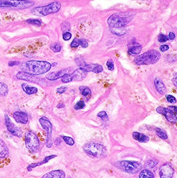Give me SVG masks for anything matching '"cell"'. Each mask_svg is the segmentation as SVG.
Listing matches in <instances>:
<instances>
[{
    "mask_svg": "<svg viewBox=\"0 0 177 178\" xmlns=\"http://www.w3.org/2000/svg\"><path fill=\"white\" fill-rule=\"evenodd\" d=\"M168 108L171 110L174 114L177 115V107L176 106H170L168 107Z\"/></svg>",
    "mask_w": 177,
    "mask_h": 178,
    "instance_id": "bcb514c9",
    "label": "cell"
},
{
    "mask_svg": "<svg viewBox=\"0 0 177 178\" xmlns=\"http://www.w3.org/2000/svg\"><path fill=\"white\" fill-rule=\"evenodd\" d=\"M9 151L5 142L0 139V159H5L8 156Z\"/></svg>",
    "mask_w": 177,
    "mask_h": 178,
    "instance_id": "7402d4cb",
    "label": "cell"
},
{
    "mask_svg": "<svg viewBox=\"0 0 177 178\" xmlns=\"http://www.w3.org/2000/svg\"><path fill=\"white\" fill-rule=\"evenodd\" d=\"M167 37H168L169 40H174V39H175V37H176L175 34L173 33V32H170Z\"/></svg>",
    "mask_w": 177,
    "mask_h": 178,
    "instance_id": "681fc988",
    "label": "cell"
},
{
    "mask_svg": "<svg viewBox=\"0 0 177 178\" xmlns=\"http://www.w3.org/2000/svg\"><path fill=\"white\" fill-rule=\"evenodd\" d=\"M82 68L86 69L88 72H92L94 73H100L103 71V68L101 65L100 64H88V63H84L83 65Z\"/></svg>",
    "mask_w": 177,
    "mask_h": 178,
    "instance_id": "2e32d148",
    "label": "cell"
},
{
    "mask_svg": "<svg viewBox=\"0 0 177 178\" xmlns=\"http://www.w3.org/2000/svg\"><path fill=\"white\" fill-rule=\"evenodd\" d=\"M79 90H80L81 93H82V95L83 96H84V97H91V89H90L89 87H79Z\"/></svg>",
    "mask_w": 177,
    "mask_h": 178,
    "instance_id": "484cf974",
    "label": "cell"
},
{
    "mask_svg": "<svg viewBox=\"0 0 177 178\" xmlns=\"http://www.w3.org/2000/svg\"><path fill=\"white\" fill-rule=\"evenodd\" d=\"M173 83H174V85L177 87V73H175L174 75V78H173V80H172Z\"/></svg>",
    "mask_w": 177,
    "mask_h": 178,
    "instance_id": "c3c4849f",
    "label": "cell"
},
{
    "mask_svg": "<svg viewBox=\"0 0 177 178\" xmlns=\"http://www.w3.org/2000/svg\"><path fill=\"white\" fill-rule=\"evenodd\" d=\"M72 37V34L70 33L69 32H66L63 34V39L65 41H67V40H70Z\"/></svg>",
    "mask_w": 177,
    "mask_h": 178,
    "instance_id": "b9f144b4",
    "label": "cell"
},
{
    "mask_svg": "<svg viewBox=\"0 0 177 178\" xmlns=\"http://www.w3.org/2000/svg\"><path fill=\"white\" fill-rule=\"evenodd\" d=\"M132 46H131V47L129 49L128 52L129 54H130L131 55H137V54H140V52H141V50H142V47H141V45H139L138 43H132Z\"/></svg>",
    "mask_w": 177,
    "mask_h": 178,
    "instance_id": "603a6c76",
    "label": "cell"
},
{
    "mask_svg": "<svg viewBox=\"0 0 177 178\" xmlns=\"http://www.w3.org/2000/svg\"><path fill=\"white\" fill-rule=\"evenodd\" d=\"M40 124L45 131H46V145L47 148H51L53 146L52 141V134H53V124L45 116H43L39 119Z\"/></svg>",
    "mask_w": 177,
    "mask_h": 178,
    "instance_id": "9c48e42d",
    "label": "cell"
},
{
    "mask_svg": "<svg viewBox=\"0 0 177 178\" xmlns=\"http://www.w3.org/2000/svg\"><path fill=\"white\" fill-rule=\"evenodd\" d=\"M22 88H23V91L25 93L28 95H33L36 94L37 93V89L35 87H32V86L28 85L27 84H22Z\"/></svg>",
    "mask_w": 177,
    "mask_h": 178,
    "instance_id": "cb8c5ba5",
    "label": "cell"
},
{
    "mask_svg": "<svg viewBox=\"0 0 177 178\" xmlns=\"http://www.w3.org/2000/svg\"><path fill=\"white\" fill-rule=\"evenodd\" d=\"M17 78L19 80H26V81H30V82H36L37 78L35 77V75H31L29 73L25 72L23 71L19 72L16 75Z\"/></svg>",
    "mask_w": 177,
    "mask_h": 178,
    "instance_id": "9a60e30c",
    "label": "cell"
},
{
    "mask_svg": "<svg viewBox=\"0 0 177 178\" xmlns=\"http://www.w3.org/2000/svg\"><path fill=\"white\" fill-rule=\"evenodd\" d=\"M155 87H156V90L158 91V93L161 95H165L167 93V88L165 87V84L162 82V80L161 79L156 78L154 80Z\"/></svg>",
    "mask_w": 177,
    "mask_h": 178,
    "instance_id": "ffe728a7",
    "label": "cell"
},
{
    "mask_svg": "<svg viewBox=\"0 0 177 178\" xmlns=\"http://www.w3.org/2000/svg\"><path fill=\"white\" fill-rule=\"evenodd\" d=\"M68 178H71V177H68Z\"/></svg>",
    "mask_w": 177,
    "mask_h": 178,
    "instance_id": "816d5d0a",
    "label": "cell"
},
{
    "mask_svg": "<svg viewBox=\"0 0 177 178\" xmlns=\"http://www.w3.org/2000/svg\"><path fill=\"white\" fill-rule=\"evenodd\" d=\"M97 116L100 117V119H102V120H108L109 119V116H108L106 112L101 111L97 114Z\"/></svg>",
    "mask_w": 177,
    "mask_h": 178,
    "instance_id": "ab89813d",
    "label": "cell"
},
{
    "mask_svg": "<svg viewBox=\"0 0 177 178\" xmlns=\"http://www.w3.org/2000/svg\"><path fill=\"white\" fill-rule=\"evenodd\" d=\"M62 29L64 32H69L70 29V25L68 22H64L62 25Z\"/></svg>",
    "mask_w": 177,
    "mask_h": 178,
    "instance_id": "8d00e7d4",
    "label": "cell"
},
{
    "mask_svg": "<svg viewBox=\"0 0 177 178\" xmlns=\"http://www.w3.org/2000/svg\"><path fill=\"white\" fill-rule=\"evenodd\" d=\"M166 99L167 101L171 104H174L176 102V98L174 96H171V95H167Z\"/></svg>",
    "mask_w": 177,
    "mask_h": 178,
    "instance_id": "60d3db41",
    "label": "cell"
},
{
    "mask_svg": "<svg viewBox=\"0 0 177 178\" xmlns=\"http://www.w3.org/2000/svg\"><path fill=\"white\" fill-rule=\"evenodd\" d=\"M5 122H6V128H7L8 131H9V133H11L14 136H17V137H22L23 136L22 130L14 125V124L11 122V119L9 118L7 114L5 115Z\"/></svg>",
    "mask_w": 177,
    "mask_h": 178,
    "instance_id": "30bf717a",
    "label": "cell"
},
{
    "mask_svg": "<svg viewBox=\"0 0 177 178\" xmlns=\"http://www.w3.org/2000/svg\"><path fill=\"white\" fill-rule=\"evenodd\" d=\"M57 157V155H55V154H53V155H49L47 156V157H46L45 158H44V159H43V161H41V162H37V163H32V164H30L29 166L27 167V169H28V171H31L33 168H35L37 167V166H42V165L45 164V163H46V162H49V160H51V159H54V158H55V157Z\"/></svg>",
    "mask_w": 177,
    "mask_h": 178,
    "instance_id": "d6986e66",
    "label": "cell"
},
{
    "mask_svg": "<svg viewBox=\"0 0 177 178\" xmlns=\"http://www.w3.org/2000/svg\"><path fill=\"white\" fill-rule=\"evenodd\" d=\"M106 66H107V68H108V69L109 70V71H114V61H113L112 60H111V59L107 61V63H106Z\"/></svg>",
    "mask_w": 177,
    "mask_h": 178,
    "instance_id": "d590c367",
    "label": "cell"
},
{
    "mask_svg": "<svg viewBox=\"0 0 177 178\" xmlns=\"http://www.w3.org/2000/svg\"><path fill=\"white\" fill-rule=\"evenodd\" d=\"M25 143L29 151L36 153L40 148V141L37 136L31 131H27L25 134Z\"/></svg>",
    "mask_w": 177,
    "mask_h": 178,
    "instance_id": "ba28073f",
    "label": "cell"
},
{
    "mask_svg": "<svg viewBox=\"0 0 177 178\" xmlns=\"http://www.w3.org/2000/svg\"><path fill=\"white\" fill-rule=\"evenodd\" d=\"M67 88L66 87H58L56 91L57 93H59V94H63V93H64L67 91Z\"/></svg>",
    "mask_w": 177,
    "mask_h": 178,
    "instance_id": "7bdbcfd3",
    "label": "cell"
},
{
    "mask_svg": "<svg viewBox=\"0 0 177 178\" xmlns=\"http://www.w3.org/2000/svg\"><path fill=\"white\" fill-rule=\"evenodd\" d=\"M158 161L157 159H150L149 160H147V162H146V167L149 168H154L156 165L158 164Z\"/></svg>",
    "mask_w": 177,
    "mask_h": 178,
    "instance_id": "4dcf8cb0",
    "label": "cell"
},
{
    "mask_svg": "<svg viewBox=\"0 0 177 178\" xmlns=\"http://www.w3.org/2000/svg\"><path fill=\"white\" fill-rule=\"evenodd\" d=\"M61 8H62V4L59 2H53L46 5L34 8L32 10V13L36 16H44L58 12Z\"/></svg>",
    "mask_w": 177,
    "mask_h": 178,
    "instance_id": "5b68a950",
    "label": "cell"
},
{
    "mask_svg": "<svg viewBox=\"0 0 177 178\" xmlns=\"http://www.w3.org/2000/svg\"><path fill=\"white\" fill-rule=\"evenodd\" d=\"M62 139L64 141V142L67 145H70V146H73V145L75 144V141H74L73 139L70 136H62Z\"/></svg>",
    "mask_w": 177,
    "mask_h": 178,
    "instance_id": "1f68e13d",
    "label": "cell"
},
{
    "mask_svg": "<svg viewBox=\"0 0 177 178\" xmlns=\"http://www.w3.org/2000/svg\"><path fill=\"white\" fill-rule=\"evenodd\" d=\"M19 63L18 61H15V60H13V61H10L8 63L9 67H14V66H17L19 65Z\"/></svg>",
    "mask_w": 177,
    "mask_h": 178,
    "instance_id": "7dc6e473",
    "label": "cell"
},
{
    "mask_svg": "<svg viewBox=\"0 0 177 178\" xmlns=\"http://www.w3.org/2000/svg\"><path fill=\"white\" fill-rule=\"evenodd\" d=\"M83 150L88 156L91 157H101L105 153V147L96 142H90L83 146Z\"/></svg>",
    "mask_w": 177,
    "mask_h": 178,
    "instance_id": "52a82bcc",
    "label": "cell"
},
{
    "mask_svg": "<svg viewBox=\"0 0 177 178\" xmlns=\"http://www.w3.org/2000/svg\"><path fill=\"white\" fill-rule=\"evenodd\" d=\"M64 107V104H58L57 107H58V108H62Z\"/></svg>",
    "mask_w": 177,
    "mask_h": 178,
    "instance_id": "f907efd6",
    "label": "cell"
},
{
    "mask_svg": "<svg viewBox=\"0 0 177 178\" xmlns=\"http://www.w3.org/2000/svg\"><path fill=\"white\" fill-rule=\"evenodd\" d=\"M169 49H170V47H169L168 45H162L160 46V51L162 52H167V50H169Z\"/></svg>",
    "mask_w": 177,
    "mask_h": 178,
    "instance_id": "f6af8a7d",
    "label": "cell"
},
{
    "mask_svg": "<svg viewBox=\"0 0 177 178\" xmlns=\"http://www.w3.org/2000/svg\"><path fill=\"white\" fill-rule=\"evenodd\" d=\"M79 45H80V40H79L78 38H74L70 44V46L72 48H77Z\"/></svg>",
    "mask_w": 177,
    "mask_h": 178,
    "instance_id": "f35d334b",
    "label": "cell"
},
{
    "mask_svg": "<svg viewBox=\"0 0 177 178\" xmlns=\"http://www.w3.org/2000/svg\"><path fill=\"white\" fill-rule=\"evenodd\" d=\"M139 178H154V174L150 170L146 168L140 171L139 174Z\"/></svg>",
    "mask_w": 177,
    "mask_h": 178,
    "instance_id": "d4e9b609",
    "label": "cell"
},
{
    "mask_svg": "<svg viewBox=\"0 0 177 178\" xmlns=\"http://www.w3.org/2000/svg\"><path fill=\"white\" fill-rule=\"evenodd\" d=\"M51 49L54 52H59L62 50V45L58 43H55L51 45Z\"/></svg>",
    "mask_w": 177,
    "mask_h": 178,
    "instance_id": "836d02e7",
    "label": "cell"
},
{
    "mask_svg": "<svg viewBox=\"0 0 177 178\" xmlns=\"http://www.w3.org/2000/svg\"><path fill=\"white\" fill-rule=\"evenodd\" d=\"M161 58V54L156 50L148 51L144 54L138 56L134 60L135 64L138 66L150 65L157 63Z\"/></svg>",
    "mask_w": 177,
    "mask_h": 178,
    "instance_id": "3957f363",
    "label": "cell"
},
{
    "mask_svg": "<svg viewBox=\"0 0 177 178\" xmlns=\"http://www.w3.org/2000/svg\"><path fill=\"white\" fill-rule=\"evenodd\" d=\"M174 174V168L168 163H165L159 168V175L161 178H172Z\"/></svg>",
    "mask_w": 177,
    "mask_h": 178,
    "instance_id": "7c38bea8",
    "label": "cell"
},
{
    "mask_svg": "<svg viewBox=\"0 0 177 178\" xmlns=\"http://www.w3.org/2000/svg\"><path fill=\"white\" fill-rule=\"evenodd\" d=\"M132 137H133L134 140H135L138 142H140V143H146V142H148L149 141V138L147 136H146L145 134L142 133L137 132V131L133 132Z\"/></svg>",
    "mask_w": 177,
    "mask_h": 178,
    "instance_id": "44dd1931",
    "label": "cell"
},
{
    "mask_svg": "<svg viewBox=\"0 0 177 178\" xmlns=\"http://www.w3.org/2000/svg\"><path fill=\"white\" fill-rule=\"evenodd\" d=\"M35 2L31 0H0V8L23 10L31 8Z\"/></svg>",
    "mask_w": 177,
    "mask_h": 178,
    "instance_id": "277c9868",
    "label": "cell"
},
{
    "mask_svg": "<svg viewBox=\"0 0 177 178\" xmlns=\"http://www.w3.org/2000/svg\"><path fill=\"white\" fill-rule=\"evenodd\" d=\"M114 166L121 171L128 174H135L139 172L142 168V165L136 161H118L114 163Z\"/></svg>",
    "mask_w": 177,
    "mask_h": 178,
    "instance_id": "8992f818",
    "label": "cell"
},
{
    "mask_svg": "<svg viewBox=\"0 0 177 178\" xmlns=\"http://www.w3.org/2000/svg\"><path fill=\"white\" fill-rule=\"evenodd\" d=\"M88 74V71L84 69L82 67H79V68L76 69L71 74L73 78V80L74 81H81V80H84L87 76Z\"/></svg>",
    "mask_w": 177,
    "mask_h": 178,
    "instance_id": "4fadbf2b",
    "label": "cell"
},
{
    "mask_svg": "<svg viewBox=\"0 0 177 178\" xmlns=\"http://www.w3.org/2000/svg\"><path fill=\"white\" fill-rule=\"evenodd\" d=\"M52 67L51 63L44 60H28L22 63V71L33 75H40L49 72Z\"/></svg>",
    "mask_w": 177,
    "mask_h": 178,
    "instance_id": "6da1fadb",
    "label": "cell"
},
{
    "mask_svg": "<svg viewBox=\"0 0 177 178\" xmlns=\"http://www.w3.org/2000/svg\"><path fill=\"white\" fill-rule=\"evenodd\" d=\"M168 40H169L168 37H167V36H166V35L162 34H161L158 35V42H159V43L167 42V41Z\"/></svg>",
    "mask_w": 177,
    "mask_h": 178,
    "instance_id": "74e56055",
    "label": "cell"
},
{
    "mask_svg": "<svg viewBox=\"0 0 177 178\" xmlns=\"http://www.w3.org/2000/svg\"><path fill=\"white\" fill-rule=\"evenodd\" d=\"M41 178H65V173L62 170H54L45 174Z\"/></svg>",
    "mask_w": 177,
    "mask_h": 178,
    "instance_id": "ac0fdd59",
    "label": "cell"
},
{
    "mask_svg": "<svg viewBox=\"0 0 177 178\" xmlns=\"http://www.w3.org/2000/svg\"><path fill=\"white\" fill-rule=\"evenodd\" d=\"M14 119H15L17 122L20 123V124H26L28 122V116L26 113L21 111H17L13 114Z\"/></svg>",
    "mask_w": 177,
    "mask_h": 178,
    "instance_id": "5bb4252c",
    "label": "cell"
},
{
    "mask_svg": "<svg viewBox=\"0 0 177 178\" xmlns=\"http://www.w3.org/2000/svg\"><path fill=\"white\" fill-rule=\"evenodd\" d=\"M26 23L28 24L33 25H36V26H41L42 25L41 20L37 19H28L26 20Z\"/></svg>",
    "mask_w": 177,
    "mask_h": 178,
    "instance_id": "f546056e",
    "label": "cell"
},
{
    "mask_svg": "<svg viewBox=\"0 0 177 178\" xmlns=\"http://www.w3.org/2000/svg\"><path fill=\"white\" fill-rule=\"evenodd\" d=\"M80 45L82 48H87L88 45V41L84 39H82V40H80Z\"/></svg>",
    "mask_w": 177,
    "mask_h": 178,
    "instance_id": "ee69618b",
    "label": "cell"
},
{
    "mask_svg": "<svg viewBox=\"0 0 177 178\" xmlns=\"http://www.w3.org/2000/svg\"><path fill=\"white\" fill-rule=\"evenodd\" d=\"M156 112L158 113L165 115L166 119L169 122L173 123V124H177L176 115L174 114L168 107L167 108V107H158L156 108Z\"/></svg>",
    "mask_w": 177,
    "mask_h": 178,
    "instance_id": "8fae6325",
    "label": "cell"
},
{
    "mask_svg": "<svg viewBox=\"0 0 177 178\" xmlns=\"http://www.w3.org/2000/svg\"><path fill=\"white\" fill-rule=\"evenodd\" d=\"M8 93V87L6 84L0 83V96H6Z\"/></svg>",
    "mask_w": 177,
    "mask_h": 178,
    "instance_id": "f1b7e54d",
    "label": "cell"
},
{
    "mask_svg": "<svg viewBox=\"0 0 177 178\" xmlns=\"http://www.w3.org/2000/svg\"><path fill=\"white\" fill-rule=\"evenodd\" d=\"M85 107V103H84V101H82V100H81V101H78L77 103L75 104V105L74 106V108H75V110H81V109H83Z\"/></svg>",
    "mask_w": 177,
    "mask_h": 178,
    "instance_id": "e575fe53",
    "label": "cell"
},
{
    "mask_svg": "<svg viewBox=\"0 0 177 178\" xmlns=\"http://www.w3.org/2000/svg\"><path fill=\"white\" fill-rule=\"evenodd\" d=\"M110 31L112 32L114 34L118 35V36H123L126 33V31L124 29V28H110Z\"/></svg>",
    "mask_w": 177,
    "mask_h": 178,
    "instance_id": "83f0119b",
    "label": "cell"
},
{
    "mask_svg": "<svg viewBox=\"0 0 177 178\" xmlns=\"http://www.w3.org/2000/svg\"><path fill=\"white\" fill-rule=\"evenodd\" d=\"M156 133L157 136L161 139H162V140H166L168 138V136H167L166 132L162 129H161V128H156Z\"/></svg>",
    "mask_w": 177,
    "mask_h": 178,
    "instance_id": "4316f807",
    "label": "cell"
},
{
    "mask_svg": "<svg viewBox=\"0 0 177 178\" xmlns=\"http://www.w3.org/2000/svg\"><path fill=\"white\" fill-rule=\"evenodd\" d=\"M133 16L129 13H118L109 16L108 24L109 28H123L128 24Z\"/></svg>",
    "mask_w": 177,
    "mask_h": 178,
    "instance_id": "7a4b0ae2",
    "label": "cell"
},
{
    "mask_svg": "<svg viewBox=\"0 0 177 178\" xmlns=\"http://www.w3.org/2000/svg\"><path fill=\"white\" fill-rule=\"evenodd\" d=\"M68 70V69H64L60 70V71H58V72H50V73H49L46 75V78L49 80H55L57 79L63 77L65 74L67 73Z\"/></svg>",
    "mask_w": 177,
    "mask_h": 178,
    "instance_id": "e0dca14e",
    "label": "cell"
},
{
    "mask_svg": "<svg viewBox=\"0 0 177 178\" xmlns=\"http://www.w3.org/2000/svg\"><path fill=\"white\" fill-rule=\"evenodd\" d=\"M62 81L63 83H65V84H66V83H70L71 82V81H73V78L71 74L69 73L65 74L63 77L62 78Z\"/></svg>",
    "mask_w": 177,
    "mask_h": 178,
    "instance_id": "d6a6232c",
    "label": "cell"
}]
</instances>
